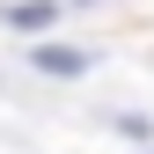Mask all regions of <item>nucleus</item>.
I'll use <instances>...</instances> for the list:
<instances>
[{
  "instance_id": "1",
  "label": "nucleus",
  "mask_w": 154,
  "mask_h": 154,
  "mask_svg": "<svg viewBox=\"0 0 154 154\" xmlns=\"http://www.w3.org/2000/svg\"><path fill=\"white\" fill-rule=\"evenodd\" d=\"M29 66H37V73H51V81H59V73L73 81V73H88V51H81V44H37V51H29Z\"/></svg>"
},
{
  "instance_id": "2",
  "label": "nucleus",
  "mask_w": 154,
  "mask_h": 154,
  "mask_svg": "<svg viewBox=\"0 0 154 154\" xmlns=\"http://www.w3.org/2000/svg\"><path fill=\"white\" fill-rule=\"evenodd\" d=\"M51 22H59V0H15V8H8V29H51Z\"/></svg>"
},
{
  "instance_id": "3",
  "label": "nucleus",
  "mask_w": 154,
  "mask_h": 154,
  "mask_svg": "<svg viewBox=\"0 0 154 154\" xmlns=\"http://www.w3.org/2000/svg\"><path fill=\"white\" fill-rule=\"evenodd\" d=\"M66 8H103V0H59V15H66Z\"/></svg>"
}]
</instances>
